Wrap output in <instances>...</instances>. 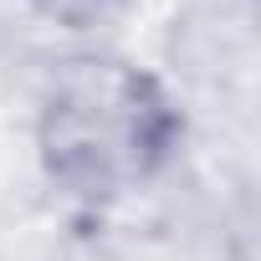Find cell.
Returning a JSON list of instances; mask_svg holds the SVG:
<instances>
[{
	"label": "cell",
	"instance_id": "1",
	"mask_svg": "<svg viewBox=\"0 0 261 261\" xmlns=\"http://www.w3.org/2000/svg\"><path fill=\"white\" fill-rule=\"evenodd\" d=\"M169 139L174 108L159 82L123 62H72L41 118L46 169L77 200H113L144 185Z\"/></svg>",
	"mask_w": 261,
	"mask_h": 261
},
{
	"label": "cell",
	"instance_id": "2",
	"mask_svg": "<svg viewBox=\"0 0 261 261\" xmlns=\"http://www.w3.org/2000/svg\"><path fill=\"white\" fill-rule=\"evenodd\" d=\"M31 6H36L41 16L62 21V26H87V21H97V16L108 11V0H31Z\"/></svg>",
	"mask_w": 261,
	"mask_h": 261
}]
</instances>
